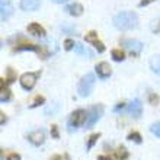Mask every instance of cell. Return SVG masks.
Listing matches in <instances>:
<instances>
[{
	"label": "cell",
	"mask_w": 160,
	"mask_h": 160,
	"mask_svg": "<svg viewBox=\"0 0 160 160\" xmlns=\"http://www.w3.org/2000/svg\"><path fill=\"white\" fill-rule=\"evenodd\" d=\"M39 45H35V44H22V45L16 47L15 50L16 51H22V50H31V51H38Z\"/></svg>",
	"instance_id": "cell-17"
},
{
	"label": "cell",
	"mask_w": 160,
	"mask_h": 160,
	"mask_svg": "<svg viewBox=\"0 0 160 160\" xmlns=\"http://www.w3.org/2000/svg\"><path fill=\"white\" fill-rule=\"evenodd\" d=\"M6 160H21V156H19L18 153H10Z\"/></svg>",
	"instance_id": "cell-32"
},
{
	"label": "cell",
	"mask_w": 160,
	"mask_h": 160,
	"mask_svg": "<svg viewBox=\"0 0 160 160\" xmlns=\"http://www.w3.org/2000/svg\"><path fill=\"white\" fill-rule=\"evenodd\" d=\"M66 12H67L68 15H72V16H80V15L83 13V6L80 3H72L66 8Z\"/></svg>",
	"instance_id": "cell-12"
},
{
	"label": "cell",
	"mask_w": 160,
	"mask_h": 160,
	"mask_svg": "<svg viewBox=\"0 0 160 160\" xmlns=\"http://www.w3.org/2000/svg\"><path fill=\"white\" fill-rule=\"evenodd\" d=\"M95 74L93 73H86L79 82V86H77V90H79L80 96H89L93 90V86H95Z\"/></svg>",
	"instance_id": "cell-2"
},
{
	"label": "cell",
	"mask_w": 160,
	"mask_h": 160,
	"mask_svg": "<svg viewBox=\"0 0 160 160\" xmlns=\"http://www.w3.org/2000/svg\"><path fill=\"white\" fill-rule=\"evenodd\" d=\"M64 160H70V156H68V154H64Z\"/></svg>",
	"instance_id": "cell-39"
},
{
	"label": "cell",
	"mask_w": 160,
	"mask_h": 160,
	"mask_svg": "<svg viewBox=\"0 0 160 160\" xmlns=\"http://www.w3.org/2000/svg\"><path fill=\"white\" fill-rule=\"evenodd\" d=\"M28 32L31 35H34V37H44L45 35V29L39 23H31V25H28Z\"/></svg>",
	"instance_id": "cell-13"
},
{
	"label": "cell",
	"mask_w": 160,
	"mask_h": 160,
	"mask_svg": "<svg viewBox=\"0 0 160 160\" xmlns=\"http://www.w3.org/2000/svg\"><path fill=\"white\" fill-rule=\"evenodd\" d=\"M128 111H130V114L134 118H138L140 115H141V112H143V103H141V101L140 99H134L130 103V106H128Z\"/></svg>",
	"instance_id": "cell-8"
},
{
	"label": "cell",
	"mask_w": 160,
	"mask_h": 160,
	"mask_svg": "<svg viewBox=\"0 0 160 160\" xmlns=\"http://www.w3.org/2000/svg\"><path fill=\"white\" fill-rule=\"evenodd\" d=\"M153 2H154V0H141V2H140V6L143 8V6H147V4L153 3Z\"/></svg>",
	"instance_id": "cell-34"
},
{
	"label": "cell",
	"mask_w": 160,
	"mask_h": 160,
	"mask_svg": "<svg viewBox=\"0 0 160 160\" xmlns=\"http://www.w3.org/2000/svg\"><path fill=\"white\" fill-rule=\"evenodd\" d=\"M50 160H63V159H61V156H58V154H55V156H52Z\"/></svg>",
	"instance_id": "cell-36"
},
{
	"label": "cell",
	"mask_w": 160,
	"mask_h": 160,
	"mask_svg": "<svg viewBox=\"0 0 160 160\" xmlns=\"http://www.w3.org/2000/svg\"><path fill=\"white\" fill-rule=\"evenodd\" d=\"M58 109H60L58 103H51V105H48L45 109H44V114L45 115H52V114H55Z\"/></svg>",
	"instance_id": "cell-18"
},
{
	"label": "cell",
	"mask_w": 160,
	"mask_h": 160,
	"mask_svg": "<svg viewBox=\"0 0 160 160\" xmlns=\"http://www.w3.org/2000/svg\"><path fill=\"white\" fill-rule=\"evenodd\" d=\"M28 141L31 144H34V146H41L44 144L45 141V134H44V131L42 130H35L32 132L28 134Z\"/></svg>",
	"instance_id": "cell-7"
},
{
	"label": "cell",
	"mask_w": 160,
	"mask_h": 160,
	"mask_svg": "<svg viewBox=\"0 0 160 160\" xmlns=\"http://www.w3.org/2000/svg\"><path fill=\"white\" fill-rule=\"evenodd\" d=\"M128 140H130V141H134V143H137V144H141V135H140V132H137V131L130 132V134H128Z\"/></svg>",
	"instance_id": "cell-21"
},
{
	"label": "cell",
	"mask_w": 160,
	"mask_h": 160,
	"mask_svg": "<svg viewBox=\"0 0 160 160\" xmlns=\"http://www.w3.org/2000/svg\"><path fill=\"white\" fill-rule=\"evenodd\" d=\"M52 2H54V3H66V2H68V0H52Z\"/></svg>",
	"instance_id": "cell-38"
},
{
	"label": "cell",
	"mask_w": 160,
	"mask_h": 160,
	"mask_svg": "<svg viewBox=\"0 0 160 160\" xmlns=\"http://www.w3.org/2000/svg\"><path fill=\"white\" fill-rule=\"evenodd\" d=\"M45 102V99H44V96H37L34 99V102L29 105V108H37V106H39V105H42Z\"/></svg>",
	"instance_id": "cell-24"
},
{
	"label": "cell",
	"mask_w": 160,
	"mask_h": 160,
	"mask_svg": "<svg viewBox=\"0 0 160 160\" xmlns=\"http://www.w3.org/2000/svg\"><path fill=\"white\" fill-rule=\"evenodd\" d=\"M10 99V90L4 86L3 79L0 80V101L2 102H8Z\"/></svg>",
	"instance_id": "cell-14"
},
{
	"label": "cell",
	"mask_w": 160,
	"mask_h": 160,
	"mask_svg": "<svg viewBox=\"0 0 160 160\" xmlns=\"http://www.w3.org/2000/svg\"><path fill=\"white\" fill-rule=\"evenodd\" d=\"M115 157L118 160H125L127 157H128V152H127L125 147H119L118 150H117V153H115Z\"/></svg>",
	"instance_id": "cell-19"
},
{
	"label": "cell",
	"mask_w": 160,
	"mask_h": 160,
	"mask_svg": "<svg viewBox=\"0 0 160 160\" xmlns=\"http://www.w3.org/2000/svg\"><path fill=\"white\" fill-rule=\"evenodd\" d=\"M74 45H76V42L73 41V39H66V41H64V50L66 51L74 50Z\"/></svg>",
	"instance_id": "cell-25"
},
{
	"label": "cell",
	"mask_w": 160,
	"mask_h": 160,
	"mask_svg": "<svg viewBox=\"0 0 160 160\" xmlns=\"http://www.w3.org/2000/svg\"><path fill=\"white\" fill-rule=\"evenodd\" d=\"M39 6V0H22L21 2V8L26 12H32L37 10Z\"/></svg>",
	"instance_id": "cell-11"
},
{
	"label": "cell",
	"mask_w": 160,
	"mask_h": 160,
	"mask_svg": "<svg viewBox=\"0 0 160 160\" xmlns=\"http://www.w3.org/2000/svg\"><path fill=\"white\" fill-rule=\"evenodd\" d=\"M84 39H86V42H96L98 41V34L95 32V31H90L89 34H86V37H84Z\"/></svg>",
	"instance_id": "cell-22"
},
{
	"label": "cell",
	"mask_w": 160,
	"mask_h": 160,
	"mask_svg": "<svg viewBox=\"0 0 160 160\" xmlns=\"http://www.w3.org/2000/svg\"><path fill=\"white\" fill-rule=\"evenodd\" d=\"M96 73H98V76H101V77H109L111 76V73H112V68H111V66L106 61H102V63H98L96 64Z\"/></svg>",
	"instance_id": "cell-10"
},
{
	"label": "cell",
	"mask_w": 160,
	"mask_h": 160,
	"mask_svg": "<svg viewBox=\"0 0 160 160\" xmlns=\"http://www.w3.org/2000/svg\"><path fill=\"white\" fill-rule=\"evenodd\" d=\"M114 25L121 31L134 29L138 25V16L134 12H119L114 18Z\"/></svg>",
	"instance_id": "cell-1"
},
{
	"label": "cell",
	"mask_w": 160,
	"mask_h": 160,
	"mask_svg": "<svg viewBox=\"0 0 160 160\" xmlns=\"http://www.w3.org/2000/svg\"><path fill=\"white\" fill-rule=\"evenodd\" d=\"M51 135L54 137V138H58V130H57V125H51Z\"/></svg>",
	"instance_id": "cell-31"
},
{
	"label": "cell",
	"mask_w": 160,
	"mask_h": 160,
	"mask_svg": "<svg viewBox=\"0 0 160 160\" xmlns=\"http://www.w3.org/2000/svg\"><path fill=\"white\" fill-rule=\"evenodd\" d=\"M121 44L124 45L125 50L130 51V54L132 57H137L141 52V50H143V42L137 41V39H122Z\"/></svg>",
	"instance_id": "cell-4"
},
{
	"label": "cell",
	"mask_w": 160,
	"mask_h": 160,
	"mask_svg": "<svg viewBox=\"0 0 160 160\" xmlns=\"http://www.w3.org/2000/svg\"><path fill=\"white\" fill-rule=\"evenodd\" d=\"M111 55H112V58H114L115 61H124V58H125L124 52H122V51L119 50V48H115V50H112Z\"/></svg>",
	"instance_id": "cell-16"
},
{
	"label": "cell",
	"mask_w": 160,
	"mask_h": 160,
	"mask_svg": "<svg viewBox=\"0 0 160 160\" xmlns=\"http://www.w3.org/2000/svg\"><path fill=\"white\" fill-rule=\"evenodd\" d=\"M0 115H2V119H0V124L3 125L4 122H6V117H4V114H3V112H0Z\"/></svg>",
	"instance_id": "cell-35"
},
{
	"label": "cell",
	"mask_w": 160,
	"mask_h": 160,
	"mask_svg": "<svg viewBox=\"0 0 160 160\" xmlns=\"http://www.w3.org/2000/svg\"><path fill=\"white\" fill-rule=\"evenodd\" d=\"M150 28H152V31L154 34H159L160 32V21H154L152 25H150Z\"/></svg>",
	"instance_id": "cell-27"
},
{
	"label": "cell",
	"mask_w": 160,
	"mask_h": 160,
	"mask_svg": "<svg viewBox=\"0 0 160 160\" xmlns=\"http://www.w3.org/2000/svg\"><path fill=\"white\" fill-rule=\"evenodd\" d=\"M99 137H101V134H99V132H95V134H92L90 137H89L88 146H86V147H88V150H90V148L95 146V143L98 141V138H99Z\"/></svg>",
	"instance_id": "cell-20"
},
{
	"label": "cell",
	"mask_w": 160,
	"mask_h": 160,
	"mask_svg": "<svg viewBox=\"0 0 160 160\" xmlns=\"http://www.w3.org/2000/svg\"><path fill=\"white\" fill-rule=\"evenodd\" d=\"M148 101H150V103H152V105H156L157 102H159V96H157V95H154V93H152V95L148 96Z\"/></svg>",
	"instance_id": "cell-30"
},
{
	"label": "cell",
	"mask_w": 160,
	"mask_h": 160,
	"mask_svg": "<svg viewBox=\"0 0 160 160\" xmlns=\"http://www.w3.org/2000/svg\"><path fill=\"white\" fill-rule=\"evenodd\" d=\"M150 68L154 73L160 74V55H153L150 58Z\"/></svg>",
	"instance_id": "cell-15"
},
{
	"label": "cell",
	"mask_w": 160,
	"mask_h": 160,
	"mask_svg": "<svg viewBox=\"0 0 160 160\" xmlns=\"http://www.w3.org/2000/svg\"><path fill=\"white\" fill-rule=\"evenodd\" d=\"M39 73L35 72V73H25V74H22L21 76V86L25 90H31V89L35 86V83H37V79H38Z\"/></svg>",
	"instance_id": "cell-6"
},
{
	"label": "cell",
	"mask_w": 160,
	"mask_h": 160,
	"mask_svg": "<svg viewBox=\"0 0 160 160\" xmlns=\"http://www.w3.org/2000/svg\"><path fill=\"white\" fill-rule=\"evenodd\" d=\"M124 108H125V103H124V102H119L118 105H117V106L114 108V111H115V112H118V111L124 109Z\"/></svg>",
	"instance_id": "cell-33"
},
{
	"label": "cell",
	"mask_w": 160,
	"mask_h": 160,
	"mask_svg": "<svg viewBox=\"0 0 160 160\" xmlns=\"http://www.w3.org/2000/svg\"><path fill=\"white\" fill-rule=\"evenodd\" d=\"M102 114H103V106L102 105L92 106V109L88 112V119H86V122H84L86 128H92V127L99 121V118L102 117Z\"/></svg>",
	"instance_id": "cell-3"
},
{
	"label": "cell",
	"mask_w": 160,
	"mask_h": 160,
	"mask_svg": "<svg viewBox=\"0 0 160 160\" xmlns=\"http://www.w3.org/2000/svg\"><path fill=\"white\" fill-rule=\"evenodd\" d=\"M150 131H152L156 137L160 138V122H154V124H152V125H150Z\"/></svg>",
	"instance_id": "cell-23"
},
{
	"label": "cell",
	"mask_w": 160,
	"mask_h": 160,
	"mask_svg": "<svg viewBox=\"0 0 160 160\" xmlns=\"http://www.w3.org/2000/svg\"><path fill=\"white\" fill-rule=\"evenodd\" d=\"M74 51H76L77 54H82V55H86V54H88V51L84 50V47L80 45V44H76V45H74Z\"/></svg>",
	"instance_id": "cell-26"
},
{
	"label": "cell",
	"mask_w": 160,
	"mask_h": 160,
	"mask_svg": "<svg viewBox=\"0 0 160 160\" xmlns=\"http://www.w3.org/2000/svg\"><path fill=\"white\" fill-rule=\"evenodd\" d=\"M98 160H111V159L108 156H99L98 157Z\"/></svg>",
	"instance_id": "cell-37"
},
{
	"label": "cell",
	"mask_w": 160,
	"mask_h": 160,
	"mask_svg": "<svg viewBox=\"0 0 160 160\" xmlns=\"http://www.w3.org/2000/svg\"><path fill=\"white\" fill-rule=\"evenodd\" d=\"M86 119H88V112H86L84 109H77L70 115L68 125L76 128V127H79V125H83L84 122H86Z\"/></svg>",
	"instance_id": "cell-5"
},
{
	"label": "cell",
	"mask_w": 160,
	"mask_h": 160,
	"mask_svg": "<svg viewBox=\"0 0 160 160\" xmlns=\"http://www.w3.org/2000/svg\"><path fill=\"white\" fill-rule=\"evenodd\" d=\"M15 79H16V73L13 72L10 67H9L8 68V82H13Z\"/></svg>",
	"instance_id": "cell-29"
},
{
	"label": "cell",
	"mask_w": 160,
	"mask_h": 160,
	"mask_svg": "<svg viewBox=\"0 0 160 160\" xmlns=\"http://www.w3.org/2000/svg\"><path fill=\"white\" fill-rule=\"evenodd\" d=\"M93 45H95V48L98 50V52H103V51H105V45H103L99 39H98L96 42H93Z\"/></svg>",
	"instance_id": "cell-28"
},
{
	"label": "cell",
	"mask_w": 160,
	"mask_h": 160,
	"mask_svg": "<svg viewBox=\"0 0 160 160\" xmlns=\"http://www.w3.org/2000/svg\"><path fill=\"white\" fill-rule=\"evenodd\" d=\"M0 10H2V21H6L13 13V6L10 4L9 0H2L0 2Z\"/></svg>",
	"instance_id": "cell-9"
}]
</instances>
